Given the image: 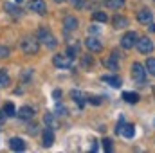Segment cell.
I'll use <instances>...</instances> for the list:
<instances>
[{
	"label": "cell",
	"instance_id": "obj_20",
	"mask_svg": "<svg viewBox=\"0 0 155 153\" xmlns=\"http://www.w3.org/2000/svg\"><path fill=\"white\" fill-rule=\"evenodd\" d=\"M9 83H11V79H9V76H7V72L2 69V70H0V86H2V88H5Z\"/></svg>",
	"mask_w": 155,
	"mask_h": 153
},
{
	"label": "cell",
	"instance_id": "obj_14",
	"mask_svg": "<svg viewBox=\"0 0 155 153\" xmlns=\"http://www.w3.org/2000/svg\"><path fill=\"white\" fill-rule=\"evenodd\" d=\"M63 27H65V31H76L78 29V20L74 16H67V18L63 20Z\"/></svg>",
	"mask_w": 155,
	"mask_h": 153
},
{
	"label": "cell",
	"instance_id": "obj_2",
	"mask_svg": "<svg viewBox=\"0 0 155 153\" xmlns=\"http://www.w3.org/2000/svg\"><path fill=\"white\" fill-rule=\"evenodd\" d=\"M38 41H41L47 49H54V47L58 45L56 36H54L51 31H47V29H40L38 31Z\"/></svg>",
	"mask_w": 155,
	"mask_h": 153
},
{
	"label": "cell",
	"instance_id": "obj_21",
	"mask_svg": "<svg viewBox=\"0 0 155 153\" xmlns=\"http://www.w3.org/2000/svg\"><path fill=\"white\" fill-rule=\"evenodd\" d=\"M146 72L155 76V58H148L146 60Z\"/></svg>",
	"mask_w": 155,
	"mask_h": 153
},
{
	"label": "cell",
	"instance_id": "obj_18",
	"mask_svg": "<svg viewBox=\"0 0 155 153\" xmlns=\"http://www.w3.org/2000/svg\"><path fill=\"white\" fill-rule=\"evenodd\" d=\"M114 27H116V29L128 27V18H124V16H116V18H114Z\"/></svg>",
	"mask_w": 155,
	"mask_h": 153
},
{
	"label": "cell",
	"instance_id": "obj_31",
	"mask_svg": "<svg viewBox=\"0 0 155 153\" xmlns=\"http://www.w3.org/2000/svg\"><path fill=\"white\" fill-rule=\"evenodd\" d=\"M90 103H94V105H99L101 101H99V97H90Z\"/></svg>",
	"mask_w": 155,
	"mask_h": 153
},
{
	"label": "cell",
	"instance_id": "obj_24",
	"mask_svg": "<svg viewBox=\"0 0 155 153\" xmlns=\"http://www.w3.org/2000/svg\"><path fill=\"white\" fill-rule=\"evenodd\" d=\"M92 16H94V20H96V22H103V24H105V22L108 20V16H107L105 13H101V11H96V13H94Z\"/></svg>",
	"mask_w": 155,
	"mask_h": 153
},
{
	"label": "cell",
	"instance_id": "obj_32",
	"mask_svg": "<svg viewBox=\"0 0 155 153\" xmlns=\"http://www.w3.org/2000/svg\"><path fill=\"white\" fill-rule=\"evenodd\" d=\"M29 133H33V135L36 133V126H35V124H33V126H29Z\"/></svg>",
	"mask_w": 155,
	"mask_h": 153
},
{
	"label": "cell",
	"instance_id": "obj_30",
	"mask_svg": "<svg viewBox=\"0 0 155 153\" xmlns=\"http://www.w3.org/2000/svg\"><path fill=\"white\" fill-rule=\"evenodd\" d=\"M71 4L74 7H83V0H71Z\"/></svg>",
	"mask_w": 155,
	"mask_h": 153
},
{
	"label": "cell",
	"instance_id": "obj_1",
	"mask_svg": "<svg viewBox=\"0 0 155 153\" xmlns=\"http://www.w3.org/2000/svg\"><path fill=\"white\" fill-rule=\"evenodd\" d=\"M132 79L139 86H144V83H146V67L141 65V63H134L132 65Z\"/></svg>",
	"mask_w": 155,
	"mask_h": 153
},
{
	"label": "cell",
	"instance_id": "obj_8",
	"mask_svg": "<svg viewBox=\"0 0 155 153\" xmlns=\"http://www.w3.org/2000/svg\"><path fill=\"white\" fill-rule=\"evenodd\" d=\"M27 7H29V11L38 13V15H45V11H47V7H45V2H43V0H31V2L27 4Z\"/></svg>",
	"mask_w": 155,
	"mask_h": 153
},
{
	"label": "cell",
	"instance_id": "obj_13",
	"mask_svg": "<svg viewBox=\"0 0 155 153\" xmlns=\"http://www.w3.org/2000/svg\"><path fill=\"white\" fill-rule=\"evenodd\" d=\"M52 142H54V132H52V128H47L43 132V146L49 148V146H52Z\"/></svg>",
	"mask_w": 155,
	"mask_h": 153
},
{
	"label": "cell",
	"instance_id": "obj_25",
	"mask_svg": "<svg viewBox=\"0 0 155 153\" xmlns=\"http://www.w3.org/2000/svg\"><path fill=\"white\" fill-rule=\"evenodd\" d=\"M4 114H5V115H15V114H16V112H15V106H13L11 103H7V105L4 106Z\"/></svg>",
	"mask_w": 155,
	"mask_h": 153
},
{
	"label": "cell",
	"instance_id": "obj_11",
	"mask_svg": "<svg viewBox=\"0 0 155 153\" xmlns=\"http://www.w3.org/2000/svg\"><path fill=\"white\" fill-rule=\"evenodd\" d=\"M9 148H11L13 151H24V150H25V142H24L22 139H18V137H13V139L9 141Z\"/></svg>",
	"mask_w": 155,
	"mask_h": 153
},
{
	"label": "cell",
	"instance_id": "obj_15",
	"mask_svg": "<svg viewBox=\"0 0 155 153\" xmlns=\"http://www.w3.org/2000/svg\"><path fill=\"white\" fill-rule=\"evenodd\" d=\"M71 96H72V99L76 101L79 106H85V99H87V96H85L83 92H79V90H72Z\"/></svg>",
	"mask_w": 155,
	"mask_h": 153
},
{
	"label": "cell",
	"instance_id": "obj_16",
	"mask_svg": "<svg viewBox=\"0 0 155 153\" xmlns=\"http://www.w3.org/2000/svg\"><path fill=\"white\" fill-rule=\"evenodd\" d=\"M123 99L126 101V103H137L139 101V94H135V92H123Z\"/></svg>",
	"mask_w": 155,
	"mask_h": 153
},
{
	"label": "cell",
	"instance_id": "obj_17",
	"mask_svg": "<svg viewBox=\"0 0 155 153\" xmlns=\"http://www.w3.org/2000/svg\"><path fill=\"white\" fill-rule=\"evenodd\" d=\"M101 79H103L105 83H108L110 86H116V88L117 86H121V79H119L117 76H103Z\"/></svg>",
	"mask_w": 155,
	"mask_h": 153
},
{
	"label": "cell",
	"instance_id": "obj_35",
	"mask_svg": "<svg viewBox=\"0 0 155 153\" xmlns=\"http://www.w3.org/2000/svg\"><path fill=\"white\" fill-rule=\"evenodd\" d=\"M16 2H22V0H16Z\"/></svg>",
	"mask_w": 155,
	"mask_h": 153
},
{
	"label": "cell",
	"instance_id": "obj_10",
	"mask_svg": "<svg viewBox=\"0 0 155 153\" xmlns=\"http://www.w3.org/2000/svg\"><path fill=\"white\" fill-rule=\"evenodd\" d=\"M137 20H139L141 24H152L153 15H152V11H150V9H141V11L137 13Z\"/></svg>",
	"mask_w": 155,
	"mask_h": 153
},
{
	"label": "cell",
	"instance_id": "obj_19",
	"mask_svg": "<svg viewBox=\"0 0 155 153\" xmlns=\"http://www.w3.org/2000/svg\"><path fill=\"white\" fill-rule=\"evenodd\" d=\"M105 4H107V7H110V9H121V7L124 5V0H107Z\"/></svg>",
	"mask_w": 155,
	"mask_h": 153
},
{
	"label": "cell",
	"instance_id": "obj_9",
	"mask_svg": "<svg viewBox=\"0 0 155 153\" xmlns=\"http://www.w3.org/2000/svg\"><path fill=\"white\" fill-rule=\"evenodd\" d=\"M85 45H87V49L92 50V52H99V50L103 49V43L97 38H94V36H88V38L85 40Z\"/></svg>",
	"mask_w": 155,
	"mask_h": 153
},
{
	"label": "cell",
	"instance_id": "obj_12",
	"mask_svg": "<svg viewBox=\"0 0 155 153\" xmlns=\"http://www.w3.org/2000/svg\"><path fill=\"white\" fill-rule=\"evenodd\" d=\"M18 117L24 119V121H29V119L35 117V110H33L31 106H22V108L18 110Z\"/></svg>",
	"mask_w": 155,
	"mask_h": 153
},
{
	"label": "cell",
	"instance_id": "obj_4",
	"mask_svg": "<svg viewBox=\"0 0 155 153\" xmlns=\"http://www.w3.org/2000/svg\"><path fill=\"white\" fill-rule=\"evenodd\" d=\"M52 63H54V67H58V69H71V67H72V58H71L69 54H56V56L52 58Z\"/></svg>",
	"mask_w": 155,
	"mask_h": 153
},
{
	"label": "cell",
	"instance_id": "obj_33",
	"mask_svg": "<svg viewBox=\"0 0 155 153\" xmlns=\"http://www.w3.org/2000/svg\"><path fill=\"white\" fill-rule=\"evenodd\" d=\"M2 121H4V115H2V112H0V122H2Z\"/></svg>",
	"mask_w": 155,
	"mask_h": 153
},
{
	"label": "cell",
	"instance_id": "obj_6",
	"mask_svg": "<svg viewBox=\"0 0 155 153\" xmlns=\"http://www.w3.org/2000/svg\"><path fill=\"white\" fill-rule=\"evenodd\" d=\"M137 34L134 33V31H130V33H126L123 38H121V45H123V49H132L134 45H137Z\"/></svg>",
	"mask_w": 155,
	"mask_h": 153
},
{
	"label": "cell",
	"instance_id": "obj_3",
	"mask_svg": "<svg viewBox=\"0 0 155 153\" xmlns=\"http://www.w3.org/2000/svg\"><path fill=\"white\" fill-rule=\"evenodd\" d=\"M20 47L25 54H36L40 50V41L35 38H24L20 41Z\"/></svg>",
	"mask_w": 155,
	"mask_h": 153
},
{
	"label": "cell",
	"instance_id": "obj_34",
	"mask_svg": "<svg viewBox=\"0 0 155 153\" xmlns=\"http://www.w3.org/2000/svg\"><path fill=\"white\" fill-rule=\"evenodd\" d=\"M56 2H63V0H56Z\"/></svg>",
	"mask_w": 155,
	"mask_h": 153
},
{
	"label": "cell",
	"instance_id": "obj_29",
	"mask_svg": "<svg viewBox=\"0 0 155 153\" xmlns=\"http://www.w3.org/2000/svg\"><path fill=\"white\" fill-rule=\"evenodd\" d=\"M103 146H105V150L108 153L112 151V141H110V139H105V141H103Z\"/></svg>",
	"mask_w": 155,
	"mask_h": 153
},
{
	"label": "cell",
	"instance_id": "obj_36",
	"mask_svg": "<svg viewBox=\"0 0 155 153\" xmlns=\"http://www.w3.org/2000/svg\"><path fill=\"white\" fill-rule=\"evenodd\" d=\"M153 92H155V88H153Z\"/></svg>",
	"mask_w": 155,
	"mask_h": 153
},
{
	"label": "cell",
	"instance_id": "obj_22",
	"mask_svg": "<svg viewBox=\"0 0 155 153\" xmlns=\"http://www.w3.org/2000/svg\"><path fill=\"white\" fill-rule=\"evenodd\" d=\"M43 121H45L47 128H54V126H56V121H54V115H52V114H45Z\"/></svg>",
	"mask_w": 155,
	"mask_h": 153
},
{
	"label": "cell",
	"instance_id": "obj_26",
	"mask_svg": "<svg viewBox=\"0 0 155 153\" xmlns=\"http://www.w3.org/2000/svg\"><path fill=\"white\" fill-rule=\"evenodd\" d=\"M116 60H117V58H114V56H112V58H110V60L107 61V67H108V69H112V70H117V63H116Z\"/></svg>",
	"mask_w": 155,
	"mask_h": 153
},
{
	"label": "cell",
	"instance_id": "obj_5",
	"mask_svg": "<svg viewBox=\"0 0 155 153\" xmlns=\"http://www.w3.org/2000/svg\"><path fill=\"white\" fill-rule=\"evenodd\" d=\"M137 49H139V52L141 54H150L152 50H153V41L150 38H141V40H137V45H135Z\"/></svg>",
	"mask_w": 155,
	"mask_h": 153
},
{
	"label": "cell",
	"instance_id": "obj_28",
	"mask_svg": "<svg viewBox=\"0 0 155 153\" xmlns=\"http://www.w3.org/2000/svg\"><path fill=\"white\" fill-rule=\"evenodd\" d=\"M7 56H9V49L0 45V58H7Z\"/></svg>",
	"mask_w": 155,
	"mask_h": 153
},
{
	"label": "cell",
	"instance_id": "obj_23",
	"mask_svg": "<svg viewBox=\"0 0 155 153\" xmlns=\"http://www.w3.org/2000/svg\"><path fill=\"white\" fill-rule=\"evenodd\" d=\"M5 11H9L13 16H20L22 15V11L18 9V7H15V5H11V4H5Z\"/></svg>",
	"mask_w": 155,
	"mask_h": 153
},
{
	"label": "cell",
	"instance_id": "obj_7",
	"mask_svg": "<svg viewBox=\"0 0 155 153\" xmlns=\"http://www.w3.org/2000/svg\"><path fill=\"white\" fill-rule=\"evenodd\" d=\"M116 133L124 135L126 139H132V137L135 135V130H134V126H132V124H124V122L121 121V122H119V126L116 128Z\"/></svg>",
	"mask_w": 155,
	"mask_h": 153
},
{
	"label": "cell",
	"instance_id": "obj_27",
	"mask_svg": "<svg viewBox=\"0 0 155 153\" xmlns=\"http://www.w3.org/2000/svg\"><path fill=\"white\" fill-rule=\"evenodd\" d=\"M67 54H69L71 58H72V56H76V54H78V45H71V47L67 49Z\"/></svg>",
	"mask_w": 155,
	"mask_h": 153
}]
</instances>
